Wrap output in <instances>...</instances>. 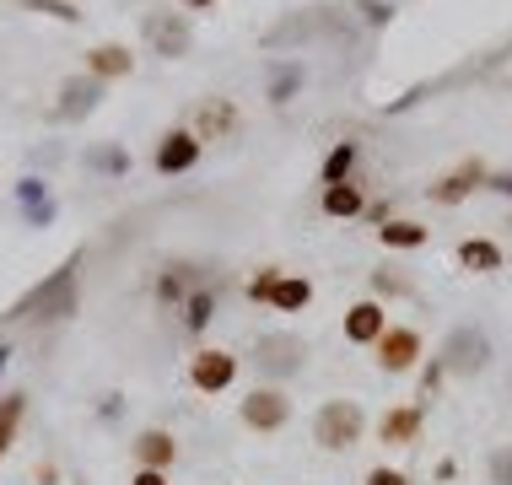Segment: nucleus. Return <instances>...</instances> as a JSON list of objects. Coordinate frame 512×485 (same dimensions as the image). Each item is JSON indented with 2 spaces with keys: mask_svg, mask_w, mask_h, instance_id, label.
<instances>
[{
  "mask_svg": "<svg viewBox=\"0 0 512 485\" xmlns=\"http://www.w3.org/2000/svg\"><path fill=\"white\" fill-rule=\"evenodd\" d=\"M76 270H81V254L65 259V265L54 270L49 281H38L6 318H17V324H22V318H33V324H65V318L81 308V297H76Z\"/></svg>",
  "mask_w": 512,
  "mask_h": 485,
  "instance_id": "1",
  "label": "nucleus"
},
{
  "mask_svg": "<svg viewBox=\"0 0 512 485\" xmlns=\"http://www.w3.org/2000/svg\"><path fill=\"white\" fill-rule=\"evenodd\" d=\"M362 437H367V415L356 399H324L313 410V442L324 453H351Z\"/></svg>",
  "mask_w": 512,
  "mask_h": 485,
  "instance_id": "2",
  "label": "nucleus"
},
{
  "mask_svg": "<svg viewBox=\"0 0 512 485\" xmlns=\"http://www.w3.org/2000/svg\"><path fill=\"white\" fill-rule=\"evenodd\" d=\"M437 362L448 378H480V372L491 367V335L480 324H453L448 340H442Z\"/></svg>",
  "mask_w": 512,
  "mask_h": 485,
  "instance_id": "3",
  "label": "nucleus"
},
{
  "mask_svg": "<svg viewBox=\"0 0 512 485\" xmlns=\"http://www.w3.org/2000/svg\"><path fill=\"white\" fill-rule=\"evenodd\" d=\"M238 421L248 426V432L275 437V432H286V426H292V399H286L281 383H259V388H248V394H243Z\"/></svg>",
  "mask_w": 512,
  "mask_h": 485,
  "instance_id": "4",
  "label": "nucleus"
},
{
  "mask_svg": "<svg viewBox=\"0 0 512 485\" xmlns=\"http://www.w3.org/2000/svg\"><path fill=\"white\" fill-rule=\"evenodd\" d=\"M254 367H259V378L286 383V378H297V372L308 367V345H302V335H286V329L259 335L254 340Z\"/></svg>",
  "mask_w": 512,
  "mask_h": 485,
  "instance_id": "5",
  "label": "nucleus"
},
{
  "mask_svg": "<svg viewBox=\"0 0 512 485\" xmlns=\"http://www.w3.org/2000/svg\"><path fill=\"white\" fill-rule=\"evenodd\" d=\"M141 33H146V49L157 54V60H184V54L195 49V27H189L184 11H146Z\"/></svg>",
  "mask_w": 512,
  "mask_h": 485,
  "instance_id": "6",
  "label": "nucleus"
},
{
  "mask_svg": "<svg viewBox=\"0 0 512 485\" xmlns=\"http://www.w3.org/2000/svg\"><path fill=\"white\" fill-rule=\"evenodd\" d=\"M232 383H238V356L232 351L205 345V351L189 356V388H200V394H227Z\"/></svg>",
  "mask_w": 512,
  "mask_h": 485,
  "instance_id": "7",
  "label": "nucleus"
},
{
  "mask_svg": "<svg viewBox=\"0 0 512 485\" xmlns=\"http://www.w3.org/2000/svg\"><path fill=\"white\" fill-rule=\"evenodd\" d=\"M189 130L200 135V146H205V141H238L243 108L232 103V97H205V103L195 108V124H189Z\"/></svg>",
  "mask_w": 512,
  "mask_h": 485,
  "instance_id": "8",
  "label": "nucleus"
},
{
  "mask_svg": "<svg viewBox=\"0 0 512 485\" xmlns=\"http://www.w3.org/2000/svg\"><path fill=\"white\" fill-rule=\"evenodd\" d=\"M491 184V173H486V162L480 157H469V162H459L453 173H442V178H432L426 184V194H432V205H464L475 189H486Z\"/></svg>",
  "mask_w": 512,
  "mask_h": 485,
  "instance_id": "9",
  "label": "nucleus"
},
{
  "mask_svg": "<svg viewBox=\"0 0 512 485\" xmlns=\"http://www.w3.org/2000/svg\"><path fill=\"white\" fill-rule=\"evenodd\" d=\"M372 351H378V367L399 378V372H415V362H421L426 345H421V335H415L410 324H389V329H383V340L372 345Z\"/></svg>",
  "mask_w": 512,
  "mask_h": 485,
  "instance_id": "10",
  "label": "nucleus"
},
{
  "mask_svg": "<svg viewBox=\"0 0 512 485\" xmlns=\"http://www.w3.org/2000/svg\"><path fill=\"white\" fill-rule=\"evenodd\" d=\"M103 103V81L98 76H65L60 81V103H54V119H65V124H76V119H87L92 108Z\"/></svg>",
  "mask_w": 512,
  "mask_h": 485,
  "instance_id": "11",
  "label": "nucleus"
},
{
  "mask_svg": "<svg viewBox=\"0 0 512 485\" xmlns=\"http://www.w3.org/2000/svg\"><path fill=\"white\" fill-rule=\"evenodd\" d=\"M200 135L195 130H168V135H162V141H157V157H151V168H157L162 178H173V173H189V168H195V162H200Z\"/></svg>",
  "mask_w": 512,
  "mask_h": 485,
  "instance_id": "12",
  "label": "nucleus"
},
{
  "mask_svg": "<svg viewBox=\"0 0 512 485\" xmlns=\"http://www.w3.org/2000/svg\"><path fill=\"white\" fill-rule=\"evenodd\" d=\"M383 329H389V308H383L378 297H362L345 308V340L351 345H378Z\"/></svg>",
  "mask_w": 512,
  "mask_h": 485,
  "instance_id": "13",
  "label": "nucleus"
},
{
  "mask_svg": "<svg viewBox=\"0 0 512 485\" xmlns=\"http://www.w3.org/2000/svg\"><path fill=\"white\" fill-rule=\"evenodd\" d=\"M318 33H335V17L329 11H302V17H286L265 33V49H286V44H302V38H318Z\"/></svg>",
  "mask_w": 512,
  "mask_h": 485,
  "instance_id": "14",
  "label": "nucleus"
},
{
  "mask_svg": "<svg viewBox=\"0 0 512 485\" xmlns=\"http://www.w3.org/2000/svg\"><path fill=\"white\" fill-rule=\"evenodd\" d=\"M87 76H98L103 87H108V81L135 76V54H130V44H92V49H87Z\"/></svg>",
  "mask_w": 512,
  "mask_h": 485,
  "instance_id": "15",
  "label": "nucleus"
},
{
  "mask_svg": "<svg viewBox=\"0 0 512 485\" xmlns=\"http://www.w3.org/2000/svg\"><path fill=\"white\" fill-rule=\"evenodd\" d=\"M421 421H426V410H421V405H394V410H383L378 437L389 442V448H410V442L421 437Z\"/></svg>",
  "mask_w": 512,
  "mask_h": 485,
  "instance_id": "16",
  "label": "nucleus"
},
{
  "mask_svg": "<svg viewBox=\"0 0 512 485\" xmlns=\"http://www.w3.org/2000/svg\"><path fill=\"white\" fill-rule=\"evenodd\" d=\"M135 464H141V469H173V464H178V442H173V432H162V426H146V432L135 437Z\"/></svg>",
  "mask_w": 512,
  "mask_h": 485,
  "instance_id": "17",
  "label": "nucleus"
},
{
  "mask_svg": "<svg viewBox=\"0 0 512 485\" xmlns=\"http://www.w3.org/2000/svg\"><path fill=\"white\" fill-rule=\"evenodd\" d=\"M453 259H459V270H469V275H496V270H502V243H491V238H459Z\"/></svg>",
  "mask_w": 512,
  "mask_h": 485,
  "instance_id": "18",
  "label": "nucleus"
},
{
  "mask_svg": "<svg viewBox=\"0 0 512 485\" xmlns=\"http://www.w3.org/2000/svg\"><path fill=\"white\" fill-rule=\"evenodd\" d=\"M378 243L383 248H399V254H415V248L432 243V227H421V221H410V216H389L378 227Z\"/></svg>",
  "mask_w": 512,
  "mask_h": 485,
  "instance_id": "19",
  "label": "nucleus"
},
{
  "mask_svg": "<svg viewBox=\"0 0 512 485\" xmlns=\"http://www.w3.org/2000/svg\"><path fill=\"white\" fill-rule=\"evenodd\" d=\"M324 216H335V221H351V216H362L367 211V194L356 178H345V184H324Z\"/></svg>",
  "mask_w": 512,
  "mask_h": 485,
  "instance_id": "20",
  "label": "nucleus"
},
{
  "mask_svg": "<svg viewBox=\"0 0 512 485\" xmlns=\"http://www.w3.org/2000/svg\"><path fill=\"white\" fill-rule=\"evenodd\" d=\"M17 205H22V216L33 221V227H49V221H54V194H49L44 178H22V184H17Z\"/></svg>",
  "mask_w": 512,
  "mask_h": 485,
  "instance_id": "21",
  "label": "nucleus"
},
{
  "mask_svg": "<svg viewBox=\"0 0 512 485\" xmlns=\"http://www.w3.org/2000/svg\"><path fill=\"white\" fill-rule=\"evenodd\" d=\"M302 81H308V65L302 60H281V65H270V87H265V97L275 108H286L292 97L302 92Z\"/></svg>",
  "mask_w": 512,
  "mask_h": 485,
  "instance_id": "22",
  "label": "nucleus"
},
{
  "mask_svg": "<svg viewBox=\"0 0 512 485\" xmlns=\"http://www.w3.org/2000/svg\"><path fill=\"white\" fill-rule=\"evenodd\" d=\"M308 302H313V281H308V275H281L270 308H275V313H302Z\"/></svg>",
  "mask_w": 512,
  "mask_h": 485,
  "instance_id": "23",
  "label": "nucleus"
},
{
  "mask_svg": "<svg viewBox=\"0 0 512 485\" xmlns=\"http://www.w3.org/2000/svg\"><path fill=\"white\" fill-rule=\"evenodd\" d=\"M211 318H216V291L211 286H195L184 297V329H189V335H205V329H211Z\"/></svg>",
  "mask_w": 512,
  "mask_h": 485,
  "instance_id": "24",
  "label": "nucleus"
},
{
  "mask_svg": "<svg viewBox=\"0 0 512 485\" xmlns=\"http://www.w3.org/2000/svg\"><path fill=\"white\" fill-rule=\"evenodd\" d=\"M22 410H27V394H6V399H0V459H6V453H11V442H17Z\"/></svg>",
  "mask_w": 512,
  "mask_h": 485,
  "instance_id": "25",
  "label": "nucleus"
},
{
  "mask_svg": "<svg viewBox=\"0 0 512 485\" xmlns=\"http://www.w3.org/2000/svg\"><path fill=\"white\" fill-rule=\"evenodd\" d=\"M351 168H356V141H335V151L324 157L318 178H324V184H345V178H351Z\"/></svg>",
  "mask_w": 512,
  "mask_h": 485,
  "instance_id": "26",
  "label": "nucleus"
},
{
  "mask_svg": "<svg viewBox=\"0 0 512 485\" xmlns=\"http://www.w3.org/2000/svg\"><path fill=\"white\" fill-rule=\"evenodd\" d=\"M157 297L162 302H184L189 297V265H168L157 275Z\"/></svg>",
  "mask_w": 512,
  "mask_h": 485,
  "instance_id": "27",
  "label": "nucleus"
},
{
  "mask_svg": "<svg viewBox=\"0 0 512 485\" xmlns=\"http://www.w3.org/2000/svg\"><path fill=\"white\" fill-rule=\"evenodd\" d=\"M87 168H98V173H130V151L124 146H98V151H87Z\"/></svg>",
  "mask_w": 512,
  "mask_h": 485,
  "instance_id": "28",
  "label": "nucleus"
},
{
  "mask_svg": "<svg viewBox=\"0 0 512 485\" xmlns=\"http://www.w3.org/2000/svg\"><path fill=\"white\" fill-rule=\"evenodd\" d=\"M281 275L286 270H275V265H265V270H254V275H248V302H270L275 297V286H281Z\"/></svg>",
  "mask_w": 512,
  "mask_h": 485,
  "instance_id": "29",
  "label": "nucleus"
},
{
  "mask_svg": "<svg viewBox=\"0 0 512 485\" xmlns=\"http://www.w3.org/2000/svg\"><path fill=\"white\" fill-rule=\"evenodd\" d=\"M27 11H44V17H54V22H81V11L71 6V0H22Z\"/></svg>",
  "mask_w": 512,
  "mask_h": 485,
  "instance_id": "30",
  "label": "nucleus"
},
{
  "mask_svg": "<svg viewBox=\"0 0 512 485\" xmlns=\"http://www.w3.org/2000/svg\"><path fill=\"white\" fill-rule=\"evenodd\" d=\"M405 281L399 275H389V270H372V297H405Z\"/></svg>",
  "mask_w": 512,
  "mask_h": 485,
  "instance_id": "31",
  "label": "nucleus"
},
{
  "mask_svg": "<svg viewBox=\"0 0 512 485\" xmlns=\"http://www.w3.org/2000/svg\"><path fill=\"white\" fill-rule=\"evenodd\" d=\"M491 485H512V448L491 453Z\"/></svg>",
  "mask_w": 512,
  "mask_h": 485,
  "instance_id": "32",
  "label": "nucleus"
},
{
  "mask_svg": "<svg viewBox=\"0 0 512 485\" xmlns=\"http://www.w3.org/2000/svg\"><path fill=\"white\" fill-rule=\"evenodd\" d=\"M362 485H410L405 469H389V464H378V469H367V480Z\"/></svg>",
  "mask_w": 512,
  "mask_h": 485,
  "instance_id": "33",
  "label": "nucleus"
},
{
  "mask_svg": "<svg viewBox=\"0 0 512 485\" xmlns=\"http://www.w3.org/2000/svg\"><path fill=\"white\" fill-rule=\"evenodd\" d=\"M442 378H448V372H442V362L432 356V367H421V399H432L437 388H442Z\"/></svg>",
  "mask_w": 512,
  "mask_h": 485,
  "instance_id": "34",
  "label": "nucleus"
},
{
  "mask_svg": "<svg viewBox=\"0 0 512 485\" xmlns=\"http://www.w3.org/2000/svg\"><path fill=\"white\" fill-rule=\"evenodd\" d=\"M356 6L367 11V22H372V27H383V22L394 17V6H383V0H356Z\"/></svg>",
  "mask_w": 512,
  "mask_h": 485,
  "instance_id": "35",
  "label": "nucleus"
},
{
  "mask_svg": "<svg viewBox=\"0 0 512 485\" xmlns=\"http://www.w3.org/2000/svg\"><path fill=\"white\" fill-rule=\"evenodd\" d=\"M130 485H168V469H135Z\"/></svg>",
  "mask_w": 512,
  "mask_h": 485,
  "instance_id": "36",
  "label": "nucleus"
},
{
  "mask_svg": "<svg viewBox=\"0 0 512 485\" xmlns=\"http://www.w3.org/2000/svg\"><path fill=\"white\" fill-rule=\"evenodd\" d=\"M178 6H184V11H216L221 0H178Z\"/></svg>",
  "mask_w": 512,
  "mask_h": 485,
  "instance_id": "37",
  "label": "nucleus"
},
{
  "mask_svg": "<svg viewBox=\"0 0 512 485\" xmlns=\"http://www.w3.org/2000/svg\"><path fill=\"white\" fill-rule=\"evenodd\" d=\"M11 367V351H6V345H0V372H6Z\"/></svg>",
  "mask_w": 512,
  "mask_h": 485,
  "instance_id": "38",
  "label": "nucleus"
}]
</instances>
